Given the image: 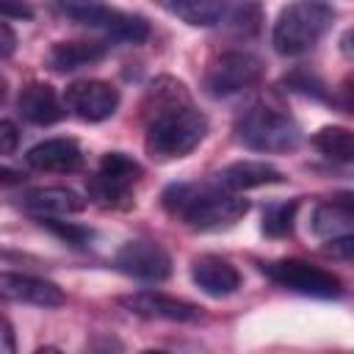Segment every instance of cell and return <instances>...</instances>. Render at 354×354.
<instances>
[{"instance_id":"cb8c5ba5","label":"cell","mask_w":354,"mask_h":354,"mask_svg":"<svg viewBox=\"0 0 354 354\" xmlns=\"http://www.w3.org/2000/svg\"><path fill=\"white\" fill-rule=\"evenodd\" d=\"M41 224H44L50 232H55L61 241H66V243H75V246H86V243L91 241V230H86V227H77V224H66V221H53L50 216H41Z\"/></svg>"},{"instance_id":"4fadbf2b","label":"cell","mask_w":354,"mask_h":354,"mask_svg":"<svg viewBox=\"0 0 354 354\" xmlns=\"http://www.w3.org/2000/svg\"><path fill=\"white\" fill-rule=\"evenodd\" d=\"M191 279H194V285L202 293H207L213 299L232 296L241 288V271L230 260H224L218 254H202V257H196L191 263Z\"/></svg>"},{"instance_id":"7c38bea8","label":"cell","mask_w":354,"mask_h":354,"mask_svg":"<svg viewBox=\"0 0 354 354\" xmlns=\"http://www.w3.org/2000/svg\"><path fill=\"white\" fill-rule=\"evenodd\" d=\"M0 299L14 304H33V307H61L66 301L64 290L41 277L22 274V271H0Z\"/></svg>"},{"instance_id":"9c48e42d","label":"cell","mask_w":354,"mask_h":354,"mask_svg":"<svg viewBox=\"0 0 354 354\" xmlns=\"http://www.w3.org/2000/svg\"><path fill=\"white\" fill-rule=\"evenodd\" d=\"M116 271L141 279V282H163L171 277V257L158 241L136 238L127 241L116 254H113Z\"/></svg>"},{"instance_id":"2e32d148","label":"cell","mask_w":354,"mask_h":354,"mask_svg":"<svg viewBox=\"0 0 354 354\" xmlns=\"http://www.w3.org/2000/svg\"><path fill=\"white\" fill-rule=\"evenodd\" d=\"M17 111H19V116H22L25 122L41 124V127L61 122L64 113H66V108H64V102L58 100L55 88H53L50 83H39V80L28 83V86L19 91Z\"/></svg>"},{"instance_id":"44dd1931","label":"cell","mask_w":354,"mask_h":354,"mask_svg":"<svg viewBox=\"0 0 354 354\" xmlns=\"http://www.w3.org/2000/svg\"><path fill=\"white\" fill-rule=\"evenodd\" d=\"M313 147L332 158V160H340V163H351L354 158V138H351V130L348 127H340V124H332V127H321L315 136H313Z\"/></svg>"},{"instance_id":"e0dca14e","label":"cell","mask_w":354,"mask_h":354,"mask_svg":"<svg viewBox=\"0 0 354 354\" xmlns=\"http://www.w3.org/2000/svg\"><path fill=\"white\" fill-rule=\"evenodd\" d=\"M108 55V44L102 41H58L47 53V66L53 72H77L83 66L100 64Z\"/></svg>"},{"instance_id":"f1b7e54d","label":"cell","mask_w":354,"mask_h":354,"mask_svg":"<svg viewBox=\"0 0 354 354\" xmlns=\"http://www.w3.org/2000/svg\"><path fill=\"white\" fill-rule=\"evenodd\" d=\"M14 50H17V33L11 30V25H8V22H3V19H0V58L14 55Z\"/></svg>"},{"instance_id":"5bb4252c","label":"cell","mask_w":354,"mask_h":354,"mask_svg":"<svg viewBox=\"0 0 354 354\" xmlns=\"http://www.w3.org/2000/svg\"><path fill=\"white\" fill-rule=\"evenodd\" d=\"M25 163L36 171H53V174H69L83 166V152L75 138H47L28 149Z\"/></svg>"},{"instance_id":"d6986e66","label":"cell","mask_w":354,"mask_h":354,"mask_svg":"<svg viewBox=\"0 0 354 354\" xmlns=\"http://www.w3.org/2000/svg\"><path fill=\"white\" fill-rule=\"evenodd\" d=\"M310 230L321 241H335V238L351 235V230H354V213H351L348 196H340V199L315 205L313 218H310Z\"/></svg>"},{"instance_id":"ba28073f","label":"cell","mask_w":354,"mask_h":354,"mask_svg":"<svg viewBox=\"0 0 354 354\" xmlns=\"http://www.w3.org/2000/svg\"><path fill=\"white\" fill-rule=\"evenodd\" d=\"M266 66L254 53L227 50L210 61L205 72V91L210 97H232L260 83Z\"/></svg>"},{"instance_id":"f546056e","label":"cell","mask_w":354,"mask_h":354,"mask_svg":"<svg viewBox=\"0 0 354 354\" xmlns=\"http://www.w3.org/2000/svg\"><path fill=\"white\" fill-rule=\"evenodd\" d=\"M17 183H22V174L17 169L0 166V185H17Z\"/></svg>"},{"instance_id":"30bf717a","label":"cell","mask_w":354,"mask_h":354,"mask_svg":"<svg viewBox=\"0 0 354 354\" xmlns=\"http://www.w3.org/2000/svg\"><path fill=\"white\" fill-rule=\"evenodd\" d=\"M64 108L83 122H105L119 108V88L108 80H75L64 91Z\"/></svg>"},{"instance_id":"83f0119b","label":"cell","mask_w":354,"mask_h":354,"mask_svg":"<svg viewBox=\"0 0 354 354\" xmlns=\"http://www.w3.org/2000/svg\"><path fill=\"white\" fill-rule=\"evenodd\" d=\"M17 351V337H14V326L6 315H0V354H14Z\"/></svg>"},{"instance_id":"d4e9b609","label":"cell","mask_w":354,"mask_h":354,"mask_svg":"<svg viewBox=\"0 0 354 354\" xmlns=\"http://www.w3.org/2000/svg\"><path fill=\"white\" fill-rule=\"evenodd\" d=\"M19 147V127L11 119H0V155H14Z\"/></svg>"},{"instance_id":"9a60e30c","label":"cell","mask_w":354,"mask_h":354,"mask_svg":"<svg viewBox=\"0 0 354 354\" xmlns=\"http://www.w3.org/2000/svg\"><path fill=\"white\" fill-rule=\"evenodd\" d=\"M274 183H282V171L266 160H235L216 171V185L230 194H241Z\"/></svg>"},{"instance_id":"8992f818","label":"cell","mask_w":354,"mask_h":354,"mask_svg":"<svg viewBox=\"0 0 354 354\" xmlns=\"http://www.w3.org/2000/svg\"><path fill=\"white\" fill-rule=\"evenodd\" d=\"M144 169L138 166L136 158L124 155V152H108L102 155L94 177L88 180V196L102 205V207H130L133 205V191L136 183L141 180Z\"/></svg>"},{"instance_id":"3957f363","label":"cell","mask_w":354,"mask_h":354,"mask_svg":"<svg viewBox=\"0 0 354 354\" xmlns=\"http://www.w3.org/2000/svg\"><path fill=\"white\" fill-rule=\"evenodd\" d=\"M335 17L337 14L326 0H293L277 17L271 44L279 55H304L326 36Z\"/></svg>"},{"instance_id":"7a4b0ae2","label":"cell","mask_w":354,"mask_h":354,"mask_svg":"<svg viewBox=\"0 0 354 354\" xmlns=\"http://www.w3.org/2000/svg\"><path fill=\"white\" fill-rule=\"evenodd\" d=\"M163 210L199 232H216L238 224L249 213V202L221 191L218 185H194V183H171L160 194Z\"/></svg>"},{"instance_id":"277c9868","label":"cell","mask_w":354,"mask_h":354,"mask_svg":"<svg viewBox=\"0 0 354 354\" xmlns=\"http://www.w3.org/2000/svg\"><path fill=\"white\" fill-rule=\"evenodd\" d=\"M235 138L254 152H290L301 141L296 119L266 102H254L235 122Z\"/></svg>"},{"instance_id":"4dcf8cb0","label":"cell","mask_w":354,"mask_h":354,"mask_svg":"<svg viewBox=\"0 0 354 354\" xmlns=\"http://www.w3.org/2000/svg\"><path fill=\"white\" fill-rule=\"evenodd\" d=\"M6 94H8V83H6V77H0V105L6 102Z\"/></svg>"},{"instance_id":"603a6c76","label":"cell","mask_w":354,"mask_h":354,"mask_svg":"<svg viewBox=\"0 0 354 354\" xmlns=\"http://www.w3.org/2000/svg\"><path fill=\"white\" fill-rule=\"evenodd\" d=\"M221 25H230L232 30L238 33H254L260 28V6L252 3V0H230V8H227V17Z\"/></svg>"},{"instance_id":"7402d4cb","label":"cell","mask_w":354,"mask_h":354,"mask_svg":"<svg viewBox=\"0 0 354 354\" xmlns=\"http://www.w3.org/2000/svg\"><path fill=\"white\" fill-rule=\"evenodd\" d=\"M296 207L299 202H279V205H268L263 213V232L271 238H285L293 232V221H296Z\"/></svg>"},{"instance_id":"52a82bcc","label":"cell","mask_w":354,"mask_h":354,"mask_svg":"<svg viewBox=\"0 0 354 354\" xmlns=\"http://www.w3.org/2000/svg\"><path fill=\"white\" fill-rule=\"evenodd\" d=\"M263 274L271 282H277L279 288H288L293 293L313 296V299H337L343 293V282L337 274H332L315 263L299 260V257L263 263Z\"/></svg>"},{"instance_id":"6da1fadb","label":"cell","mask_w":354,"mask_h":354,"mask_svg":"<svg viewBox=\"0 0 354 354\" xmlns=\"http://www.w3.org/2000/svg\"><path fill=\"white\" fill-rule=\"evenodd\" d=\"M144 147L155 160H177L194 152L207 136L205 113L191 102L188 88L163 75L152 80L144 100Z\"/></svg>"},{"instance_id":"ac0fdd59","label":"cell","mask_w":354,"mask_h":354,"mask_svg":"<svg viewBox=\"0 0 354 354\" xmlns=\"http://www.w3.org/2000/svg\"><path fill=\"white\" fill-rule=\"evenodd\" d=\"M22 205L39 216H72L86 210V199L64 185H47V188H33L22 196Z\"/></svg>"},{"instance_id":"8fae6325","label":"cell","mask_w":354,"mask_h":354,"mask_svg":"<svg viewBox=\"0 0 354 354\" xmlns=\"http://www.w3.org/2000/svg\"><path fill=\"white\" fill-rule=\"evenodd\" d=\"M127 313L141 315V318H155V321H177V324H191L202 318V307L160 290H136L127 296L116 299Z\"/></svg>"},{"instance_id":"ffe728a7","label":"cell","mask_w":354,"mask_h":354,"mask_svg":"<svg viewBox=\"0 0 354 354\" xmlns=\"http://www.w3.org/2000/svg\"><path fill=\"white\" fill-rule=\"evenodd\" d=\"M160 8L183 19L194 28H213L221 25L230 8V0H158Z\"/></svg>"},{"instance_id":"484cf974","label":"cell","mask_w":354,"mask_h":354,"mask_svg":"<svg viewBox=\"0 0 354 354\" xmlns=\"http://www.w3.org/2000/svg\"><path fill=\"white\" fill-rule=\"evenodd\" d=\"M33 8L22 0H0V19H30Z\"/></svg>"},{"instance_id":"5b68a950","label":"cell","mask_w":354,"mask_h":354,"mask_svg":"<svg viewBox=\"0 0 354 354\" xmlns=\"http://www.w3.org/2000/svg\"><path fill=\"white\" fill-rule=\"evenodd\" d=\"M58 11L64 17H69L72 22H77V25L97 28V30L108 33L116 41L141 44V41L149 39V22L141 14L111 8L102 0H61Z\"/></svg>"},{"instance_id":"4316f807","label":"cell","mask_w":354,"mask_h":354,"mask_svg":"<svg viewBox=\"0 0 354 354\" xmlns=\"http://www.w3.org/2000/svg\"><path fill=\"white\" fill-rule=\"evenodd\" d=\"M285 83L288 86H293L296 91H301V94H315V97H321L324 94V86H321V80H315V77H310L307 80V75L301 72V75H290V77H285Z\"/></svg>"}]
</instances>
